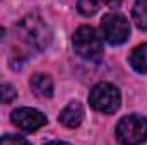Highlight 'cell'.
<instances>
[{
  "label": "cell",
  "instance_id": "obj_1",
  "mask_svg": "<svg viewBox=\"0 0 147 145\" xmlns=\"http://www.w3.org/2000/svg\"><path fill=\"white\" fill-rule=\"evenodd\" d=\"M16 31L28 46H31L36 51H43L50 46L51 31L38 14H29L24 19H21L16 26Z\"/></svg>",
  "mask_w": 147,
  "mask_h": 145
},
{
  "label": "cell",
  "instance_id": "obj_2",
  "mask_svg": "<svg viewBox=\"0 0 147 145\" xmlns=\"http://www.w3.org/2000/svg\"><path fill=\"white\" fill-rule=\"evenodd\" d=\"M74 50L75 53L84 58V60H91L96 62L103 56V43L101 38L98 34V31L91 26H82L79 28L72 38Z\"/></svg>",
  "mask_w": 147,
  "mask_h": 145
},
{
  "label": "cell",
  "instance_id": "obj_3",
  "mask_svg": "<svg viewBox=\"0 0 147 145\" xmlns=\"http://www.w3.org/2000/svg\"><path fill=\"white\" fill-rule=\"evenodd\" d=\"M121 103V96L120 91L108 82H101L96 84L91 92H89V104L91 108L99 111V113H106V114H113L115 111H118Z\"/></svg>",
  "mask_w": 147,
  "mask_h": 145
},
{
  "label": "cell",
  "instance_id": "obj_4",
  "mask_svg": "<svg viewBox=\"0 0 147 145\" xmlns=\"http://www.w3.org/2000/svg\"><path fill=\"white\" fill-rule=\"evenodd\" d=\"M116 138L121 144H142L147 140V119L139 114L125 116L116 125Z\"/></svg>",
  "mask_w": 147,
  "mask_h": 145
},
{
  "label": "cell",
  "instance_id": "obj_5",
  "mask_svg": "<svg viewBox=\"0 0 147 145\" xmlns=\"http://www.w3.org/2000/svg\"><path fill=\"white\" fill-rule=\"evenodd\" d=\"M99 29H101V36L106 39V43H110L113 46L123 44L128 39V34H130L128 21L121 14H116V12L103 15Z\"/></svg>",
  "mask_w": 147,
  "mask_h": 145
},
{
  "label": "cell",
  "instance_id": "obj_6",
  "mask_svg": "<svg viewBox=\"0 0 147 145\" xmlns=\"http://www.w3.org/2000/svg\"><path fill=\"white\" fill-rule=\"evenodd\" d=\"M12 123L24 133H33L46 125V116L33 108H19L12 113Z\"/></svg>",
  "mask_w": 147,
  "mask_h": 145
},
{
  "label": "cell",
  "instance_id": "obj_7",
  "mask_svg": "<svg viewBox=\"0 0 147 145\" xmlns=\"http://www.w3.org/2000/svg\"><path fill=\"white\" fill-rule=\"evenodd\" d=\"M82 118H84V108H82V104L77 103V101L69 103V104L63 108V111L60 113V116H58L60 123H62L63 126H67V128H77V126L82 123Z\"/></svg>",
  "mask_w": 147,
  "mask_h": 145
},
{
  "label": "cell",
  "instance_id": "obj_8",
  "mask_svg": "<svg viewBox=\"0 0 147 145\" xmlns=\"http://www.w3.org/2000/svg\"><path fill=\"white\" fill-rule=\"evenodd\" d=\"M31 89L34 91L39 97H51L53 96V82L48 75L45 73H36L31 77Z\"/></svg>",
  "mask_w": 147,
  "mask_h": 145
},
{
  "label": "cell",
  "instance_id": "obj_9",
  "mask_svg": "<svg viewBox=\"0 0 147 145\" xmlns=\"http://www.w3.org/2000/svg\"><path fill=\"white\" fill-rule=\"evenodd\" d=\"M128 62L132 65V68L139 73H147V43L139 44L137 48L132 50Z\"/></svg>",
  "mask_w": 147,
  "mask_h": 145
},
{
  "label": "cell",
  "instance_id": "obj_10",
  "mask_svg": "<svg viewBox=\"0 0 147 145\" xmlns=\"http://www.w3.org/2000/svg\"><path fill=\"white\" fill-rule=\"evenodd\" d=\"M132 19L135 26L142 31H147V0H137L132 9Z\"/></svg>",
  "mask_w": 147,
  "mask_h": 145
},
{
  "label": "cell",
  "instance_id": "obj_11",
  "mask_svg": "<svg viewBox=\"0 0 147 145\" xmlns=\"http://www.w3.org/2000/svg\"><path fill=\"white\" fill-rule=\"evenodd\" d=\"M101 0H77V9L82 15H94L99 10Z\"/></svg>",
  "mask_w": 147,
  "mask_h": 145
},
{
  "label": "cell",
  "instance_id": "obj_12",
  "mask_svg": "<svg viewBox=\"0 0 147 145\" xmlns=\"http://www.w3.org/2000/svg\"><path fill=\"white\" fill-rule=\"evenodd\" d=\"M16 97H17V92H16V89L10 84H2L0 85V103L2 104H9Z\"/></svg>",
  "mask_w": 147,
  "mask_h": 145
},
{
  "label": "cell",
  "instance_id": "obj_13",
  "mask_svg": "<svg viewBox=\"0 0 147 145\" xmlns=\"http://www.w3.org/2000/svg\"><path fill=\"white\" fill-rule=\"evenodd\" d=\"M0 144H28V140L21 135H3L0 137Z\"/></svg>",
  "mask_w": 147,
  "mask_h": 145
},
{
  "label": "cell",
  "instance_id": "obj_14",
  "mask_svg": "<svg viewBox=\"0 0 147 145\" xmlns=\"http://www.w3.org/2000/svg\"><path fill=\"white\" fill-rule=\"evenodd\" d=\"M105 3L111 7V9H116V7H120V3H121V0H105Z\"/></svg>",
  "mask_w": 147,
  "mask_h": 145
},
{
  "label": "cell",
  "instance_id": "obj_15",
  "mask_svg": "<svg viewBox=\"0 0 147 145\" xmlns=\"http://www.w3.org/2000/svg\"><path fill=\"white\" fill-rule=\"evenodd\" d=\"M3 36H5V31H3V29H0V39H2Z\"/></svg>",
  "mask_w": 147,
  "mask_h": 145
}]
</instances>
